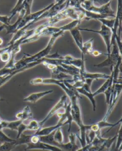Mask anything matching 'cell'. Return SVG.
<instances>
[{
    "label": "cell",
    "mask_w": 122,
    "mask_h": 151,
    "mask_svg": "<svg viewBox=\"0 0 122 151\" xmlns=\"http://www.w3.org/2000/svg\"><path fill=\"white\" fill-rule=\"evenodd\" d=\"M65 32L61 31L56 34L52 35V36H51V38L48 43V45L44 49L42 50L41 51L39 52L38 53H36L34 55H24V57L20 59V60L15 62V69L22 68L29 63L37 62L42 59L46 58L50 53L51 50L52 49V47L55 43V41L58 39V38L63 36Z\"/></svg>",
    "instance_id": "6da1fadb"
},
{
    "label": "cell",
    "mask_w": 122,
    "mask_h": 151,
    "mask_svg": "<svg viewBox=\"0 0 122 151\" xmlns=\"http://www.w3.org/2000/svg\"><path fill=\"white\" fill-rule=\"evenodd\" d=\"M77 96H73L70 98V102L71 103V115L73 121L75 122L80 128V136L79 139L81 142L86 141V134L88 132V125H85L81 120V114L80 108Z\"/></svg>",
    "instance_id": "7a4b0ae2"
},
{
    "label": "cell",
    "mask_w": 122,
    "mask_h": 151,
    "mask_svg": "<svg viewBox=\"0 0 122 151\" xmlns=\"http://www.w3.org/2000/svg\"><path fill=\"white\" fill-rule=\"evenodd\" d=\"M112 1H109L108 3L100 7H95L92 1H80V6L84 9L94 13L99 14L106 17L115 18V12L110 7V4Z\"/></svg>",
    "instance_id": "3957f363"
},
{
    "label": "cell",
    "mask_w": 122,
    "mask_h": 151,
    "mask_svg": "<svg viewBox=\"0 0 122 151\" xmlns=\"http://www.w3.org/2000/svg\"><path fill=\"white\" fill-rule=\"evenodd\" d=\"M68 18H71L73 20H78V12L73 7L68 6L64 10L59 13L55 17L48 19L47 23L48 26L52 27L59 22L66 20Z\"/></svg>",
    "instance_id": "277c9868"
},
{
    "label": "cell",
    "mask_w": 122,
    "mask_h": 151,
    "mask_svg": "<svg viewBox=\"0 0 122 151\" xmlns=\"http://www.w3.org/2000/svg\"><path fill=\"white\" fill-rule=\"evenodd\" d=\"M112 46H113L112 52L110 53V54L108 55H106L108 56V58L101 63L95 65H94L95 67H97V68L110 67V70L112 72L114 68L117 65V63L119 59L122 58V55H121L119 53L118 48L116 42L113 43Z\"/></svg>",
    "instance_id": "5b68a950"
},
{
    "label": "cell",
    "mask_w": 122,
    "mask_h": 151,
    "mask_svg": "<svg viewBox=\"0 0 122 151\" xmlns=\"http://www.w3.org/2000/svg\"><path fill=\"white\" fill-rule=\"evenodd\" d=\"M69 1H57L54 3V5L50 8L48 10H46L44 13L42 14L40 17L37 18L35 21V23L39 21L42 19H50L55 17L57 14L60 13L61 11L64 10L68 6Z\"/></svg>",
    "instance_id": "8992f818"
},
{
    "label": "cell",
    "mask_w": 122,
    "mask_h": 151,
    "mask_svg": "<svg viewBox=\"0 0 122 151\" xmlns=\"http://www.w3.org/2000/svg\"><path fill=\"white\" fill-rule=\"evenodd\" d=\"M65 80L60 81L53 78H37L32 79L30 81V84L32 85H39V84H55L61 87V89L64 91L70 99L72 96H76L74 93L72 92L70 90L67 88L65 84Z\"/></svg>",
    "instance_id": "52a82bcc"
},
{
    "label": "cell",
    "mask_w": 122,
    "mask_h": 151,
    "mask_svg": "<svg viewBox=\"0 0 122 151\" xmlns=\"http://www.w3.org/2000/svg\"><path fill=\"white\" fill-rule=\"evenodd\" d=\"M79 30L86 31V32H91L96 33H98L99 35H100L101 37L103 39L104 42H105V45L106 46V49H107V51H108L107 55L110 54L111 47L112 46H111V38H112V31L111 30V29L105 26L104 24H102L100 30H98V31L90 29H87V28H79Z\"/></svg>",
    "instance_id": "ba28073f"
},
{
    "label": "cell",
    "mask_w": 122,
    "mask_h": 151,
    "mask_svg": "<svg viewBox=\"0 0 122 151\" xmlns=\"http://www.w3.org/2000/svg\"><path fill=\"white\" fill-rule=\"evenodd\" d=\"M53 5H54V3L50 4L49 6H48L47 7H45L42 9L37 12L35 13H32L29 15H24L23 18L22 19L20 23L17 27V31L21 29V28H24V27L26 26L27 25L31 26L32 24H35V21L37 20V18L39 17H40L41 15L44 13L46 10H48L50 8H51V7H52Z\"/></svg>",
    "instance_id": "9c48e42d"
},
{
    "label": "cell",
    "mask_w": 122,
    "mask_h": 151,
    "mask_svg": "<svg viewBox=\"0 0 122 151\" xmlns=\"http://www.w3.org/2000/svg\"><path fill=\"white\" fill-rule=\"evenodd\" d=\"M67 100V97L66 95H63V96H61L60 99L58 101L57 103L52 108V109L48 113L46 117L43 120L39 122L41 127H42V126L44 125V124L46 122V121H47L51 117L53 116L54 115L58 112L59 110H60L61 108H64L65 106H66Z\"/></svg>",
    "instance_id": "30bf717a"
},
{
    "label": "cell",
    "mask_w": 122,
    "mask_h": 151,
    "mask_svg": "<svg viewBox=\"0 0 122 151\" xmlns=\"http://www.w3.org/2000/svg\"><path fill=\"white\" fill-rule=\"evenodd\" d=\"M64 111L63 113H59L58 117L59 118V120L58 122L64 124V126L66 124L69 125V128L68 129V132L71 130L72 123L73 122L72 116L71 115V102L67 104L66 106L64 107Z\"/></svg>",
    "instance_id": "8fae6325"
},
{
    "label": "cell",
    "mask_w": 122,
    "mask_h": 151,
    "mask_svg": "<svg viewBox=\"0 0 122 151\" xmlns=\"http://www.w3.org/2000/svg\"><path fill=\"white\" fill-rule=\"evenodd\" d=\"M26 145L27 147L25 148V151L32 150H43L50 151H62L57 146L43 143L40 141H39L35 144L28 142L26 144Z\"/></svg>",
    "instance_id": "7c38bea8"
},
{
    "label": "cell",
    "mask_w": 122,
    "mask_h": 151,
    "mask_svg": "<svg viewBox=\"0 0 122 151\" xmlns=\"http://www.w3.org/2000/svg\"><path fill=\"white\" fill-rule=\"evenodd\" d=\"M77 134L72 133L68 135L70 141L67 144L59 145L58 147L62 151H76L79 149V146L76 144Z\"/></svg>",
    "instance_id": "4fadbf2b"
},
{
    "label": "cell",
    "mask_w": 122,
    "mask_h": 151,
    "mask_svg": "<svg viewBox=\"0 0 122 151\" xmlns=\"http://www.w3.org/2000/svg\"><path fill=\"white\" fill-rule=\"evenodd\" d=\"M26 14V10L24 9L22 10V12H21L19 14V17H18L17 20L14 24H11V25H8V26H6V25H4L1 26L0 27V31H2L4 29H6L7 30V33L6 35H15L17 31V27L19 26V25L21 21L22 20V19L23 18L24 15Z\"/></svg>",
    "instance_id": "5bb4252c"
},
{
    "label": "cell",
    "mask_w": 122,
    "mask_h": 151,
    "mask_svg": "<svg viewBox=\"0 0 122 151\" xmlns=\"http://www.w3.org/2000/svg\"><path fill=\"white\" fill-rule=\"evenodd\" d=\"M53 90H50L48 91H45L43 92H39V93H31L29 95L25 97L24 99L22 101H26V102H28L30 103H35L37 102L38 100H40L42 97L44 96L47 95L48 94L53 93Z\"/></svg>",
    "instance_id": "9a60e30c"
},
{
    "label": "cell",
    "mask_w": 122,
    "mask_h": 151,
    "mask_svg": "<svg viewBox=\"0 0 122 151\" xmlns=\"http://www.w3.org/2000/svg\"><path fill=\"white\" fill-rule=\"evenodd\" d=\"M70 32L71 33L76 45L78 46V48H79V50L81 51V53H82L83 51L84 42L83 41V38H82V36H81L80 30H79V28H74L71 30H70Z\"/></svg>",
    "instance_id": "2e32d148"
},
{
    "label": "cell",
    "mask_w": 122,
    "mask_h": 151,
    "mask_svg": "<svg viewBox=\"0 0 122 151\" xmlns=\"http://www.w3.org/2000/svg\"><path fill=\"white\" fill-rule=\"evenodd\" d=\"M33 114L31 112V109L29 106H25L24 109L17 113L15 117L19 120H22L24 121L28 119L33 118Z\"/></svg>",
    "instance_id": "e0dca14e"
},
{
    "label": "cell",
    "mask_w": 122,
    "mask_h": 151,
    "mask_svg": "<svg viewBox=\"0 0 122 151\" xmlns=\"http://www.w3.org/2000/svg\"><path fill=\"white\" fill-rule=\"evenodd\" d=\"M64 126V124L62 123L58 122L57 125H55L53 126L47 127V128H42L39 131H37L35 132L34 134L37 135L39 136H44L47 135L48 134H51L52 132L56 131L59 128H60Z\"/></svg>",
    "instance_id": "ac0fdd59"
},
{
    "label": "cell",
    "mask_w": 122,
    "mask_h": 151,
    "mask_svg": "<svg viewBox=\"0 0 122 151\" xmlns=\"http://www.w3.org/2000/svg\"><path fill=\"white\" fill-rule=\"evenodd\" d=\"M77 92L79 94L84 95L85 96H87L89 100L91 102L92 106H93V111H95V108H96V104H95V97L93 95V93H91V90H85L83 89V88H78L76 89Z\"/></svg>",
    "instance_id": "d6986e66"
},
{
    "label": "cell",
    "mask_w": 122,
    "mask_h": 151,
    "mask_svg": "<svg viewBox=\"0 0 122 151\" xmlns=\"http://www.w3.org/2000/svg\"><path fill=\"white\" fill-rule=\"evenodd\" d=\"M24 9V1H17L15 6L14 7L13 9L10 11V16H9V21H10L11 19L17 13L20 14Z\"/></svg>",
    "instance_id": "ffe728a7"
},
{
    "label": "cell",
    "mask_w": 122,
    "mask_h": 151,
    "mask_svg": "<svg viewBox=\"0 0 122 151\" xmlns=\"http://www.w3.org/2000/svg\"><path fill=\"white\" fill-rule=\"evenodd\" d=\"M55 131L52 132L51 134H48L47 135L44 136H39L40 137V141L43 143L47 144L53 145L55 146H58V144L54 141V134Z\"/></svg>",
    "instance_id": "44dd1931"
},
{
    "label": "cell",
    "mask_w": 122,
    "mask_h": 151,
    "mask_svg": "<svg viewBox=\"0 0 122 151\" xmlns=\"http://www.w3.org/2000/svg\"><path fill=\"white\" fill-rule=\"evenodd\" d=\"M94 40L93 39H91L89 40L84 42L83 44V51L82 53V55H85L86 54H89L92 55V53L93 51V41Z\"/></svg>",
    "instance_id": "7402d4cb"
},
{
    "label": "cell",
    "mask_w": 122,
    "mask_h": 151,
    "mask_svg": "<svg viewBox=\"0 0 122 151\" xmlns=\"http://www.w3.org/2000/svg\"><path fill=\"white\" fill-rule=\"evenodd\" d=\"M51 74H52V78L57 79V80H60V81L65 80L64 79L65 78H68L70 76V75H69L66 74L64 72L58 71L56 70H52Z\"/></svg>",
    "instance_id": "603a6c76"
},
{
    "label": "cell",
    "mask_w": 122,
    "mask_h": 151,
    "mask_svg": "<svg viewBox=\"0 0 122 151\" xmlns=\"http://www.w3.org/2000/svg\"><path fill=\"white\" fill-rule=\"evenodd\" d=\"M54 141L57 142L58 145L64 144V135L62 132L61 131V127L59 128L55 132L54 134Z\"/></svg>",
    "instance_id": "cb8c5ba5"
},
{
    "label": "cell",
    "mask_w": 122,
    "mask_h": 151,
    "mask_svg": "<svg viewBox=\"0 0 122 151\" xmlns=\"http://www.w3.org/2000/svg\"><path fill=\"white\" fill-rule=\"evenodd\" d=\"M42 128L39 122L37 120L31 121V122L27 124V130L28 131H34L35 132L39 131Z\"/></svg>",
    "instance_id": "d4e9b609"
},
{
    "label": "cell",
    "mask_w": 122,
    "mask_h": 151,
    "mask_svg": "<svg viewBox=\"0 0 122 151\" xmlns=\"http://www.w3.org/2000/svg\"><path fill=\"white\" fill-rule=\"evenodd\" d=\"M22 122H24L23 121L19 120H17V121H8L7 128L11 130L17 131L18 127Z\"/></svg>",
    "instance_id": "484cf974"
},
{
    "label": "cell",
    "mask_w": 122,
    "mask_h": 151,
    "mask_svg": "<svg viewBox=\"0 0 122 151\" xmlns=\"http://www.w3.org/2000/svg\"><path fill=\"white\" fill-rule=\"evenodd\" d=\"M110 81H111V75H110V77L108 79H106V81L105 82V83L103 85H102V86L98 90H97L95 93H93V96L95 97L100 93H104L106 90L108 89V86L110 83Z\"/></svg>",
    "instance_id": "4316f807"
},
{
    "label": "cell",
    "mask_w": 122,
    "mask_h": 151,
    "mask_svg": "<svg viewBox=\"0 0 122 151\" xmlns=\"http://www.w3.org/2000/svg\"><path fill=\"white\" fill-rule=\"evenodd\" d=\"M98 20L100 21L102 24H104L105 26L109 28L110 29H111V30H112L115 24V18H113L111 20H110L108 19H99Z\"/></svg>",
    "instance_id": "83f0119b"
},
{
    "label": "cell",
    "mask_w": 122,
    "mask_h": 151,
    "mask_svg": "<svg viewBox=\"0 0 122 151\" xmlns=\"http://www.w3.org/2000/svg\"><path fill=\"white\" fill-rule=\"evenodd\" d=\"M122 125L119 124L118 131L117 134V139H116V147L118 149L122 148Z\"/></svg>",
    "instance_id": "f1b7e54d"
},
{
    "label": "cell",
    "mask_w": 122,
    "mask_h": 151,
    "mask_svg": "<svg viewBox=\"0 0 122 151\" xmlns=\"http://www.w3.org/2000/svg\"><path fill=\"white\" fill-rule=\"evenodd\" d=\"M15 139H11L4 133L3 131H0V145L5 142H10L14 141Z\"/></svg>",
    "instance_id": "f546056e"
},
{
    "label": "cell",
    "mask_w": 122,
    "mask_h": 151,
    "mask_svg": "<svg viewBox=\"0 0 122 151\" xmlns=\"http://www.w3.org/2000/svg\"><path fill=\"white\" fill-rule=\"evenodd\" d=\"M11 57V53L9 51H6L2 53L0 55V60L1 62L4 63H8L10 60Z\"/></svg>",
    "instance_id": "4dcf8cb0"
},
{
    "label": "cell",
    "mask_w": 122,
    "mask_h": 151,
    "mask_svg": "<svg viewBox=\"0 0 122 151\" xmlns=\"http://www.w3.org/2000/svg\"><path fill=\"white\" fill-rule=\"evenodd\" d=\"M15 69H9L4 66L3 68L0 69V77H3L4 76L8 75L13 71Z\"/></svg>",
    "instance_id": "1f68e13d"
},
{
    "label": "cell",
    "mask_w": 122,
    "mask_h": 151,
    "mask_svg": "<svg viewBox=\"0 0 122 151\" xmlns=\"http://www.w3.org/2000/svg\"><path fill=\"white\" fill-rule=\"evenodd\" d=\"M26 130H27V124H24V122H22L17 128V131L18 134H17V139H18L20 137L21 135L23 133V132Z\"/></svg>",
    "instance_id": "d6a6232c"
},
{
    "label": "cell",
    "mask_w": 122,
    "mask_h": 151,
    "mask_svg": "<svg viewBox=\"0 0 122 151\" xmlns=\"http://www.w3.org/2000/svg\"><path fill=\"white\" fill-rule=\"evenodd\" d=\"M0 22L2 23L4 25H6V26L9 25L10 21L9 20V16L0 15Z\"/></svg>",
    "instance_id": "836d02e7"
},
{
    "label": "cell",
    "mask_w": 122,
    "mask_h": 151,
    "mask_svg": "<svg viewBox=\"0 0 122 151\" xmlns=\"http://www.w3.org/2000/svg\"><path fill=\"white\" fill-rule=\"evenodd\" d=\"M107 151H122V148L120 149H118L116 147V140L113 142L111 147Z\"/></svg>",
    "instance_id": "e575fe53"
},
{
    "label": "cell",
    "mask_w": 122,
    "mask_h": 151,
    "mask_svg": "<svg viewBox=\"0 0 122 151\" xmlns=\"http://www.w3.org/2000/svg\"><path fill=\"white\" fill-rule=\"evenodd\" d=\"M92 146V143H90L86 145L85 146L83 147H81V148H79L78 150H77L76 151H86L88 150V149L90 147H91Z\"/></svg>",
    "instance_id": "d590c367"
},
{
    "label": "cell",
    "mask_w": 122,
    "mask_h": 151,
    "mask_svg": "<svg viewBox=\"0 0 122 151\" xmlns=\"http://www.w3.org/2000/svg\"><path fill=\"white\" fill-rule=\"evenodd\" d=\"M6 51L10 52V48L9 46H8V47H4L3 48H0V55L2 53H4V52Z\"/></svg>",
    "instance_id": "8d00e7d4"
},
{
    "label": "cell",
    "mask_w": 122,
    "mask_h": 151,
    "mask_svg": "<svg viewBox=\"0 0 122 151\" xmlns=\"http://www.w3.org/2000/svg\"><path fill=\"white\" fill-rule=\"evenodd\" d=\"M102 55V53H100L98 51L95 50H93V51L92 53V55H94L95 57H98V56H99V55Z\"/></svg>",
    "instance_id": "74e56055"
},
{
    "label": "cell",
    "mask_w": 122,
    "mask_h": 151,
    "mask_svg": "<svg viewBox=\"0 0 122 151\" xmlns=\"http://www.w3.org/2000/svg\"><path fill=\"white\" fill-rule=\"evenodd\" d=\"M99 147H95V146H92L90 148L88 149L89 151H97L98 150Z\"/></svg>",
    "instance_id": "f35d334b"
},
{
    "label": "cell",
    "mask_w": 122,
    "mask_h": 151,
    "mask_svg": "<svg viewBox=\"0 0 122 151\" xmlns=\"http://www.w3.org/2000/svg\"><path fill=\"white\" fill-rule=\"evenodd\" d=\"M3 44H4V40L2 38H0V46L3 45Z\"/></svg>",
    "instance_id": "ab89813d"
},
{
    "label": "cell",
    "mask_w": 122,
    "mask_h": 151,
    "mask_svg": "<svg viewBox=\"0 0 122 151\" xmlns=\"http://www.w3.org/2000/svg\"><path fill=\"white\" fill-rule=\"evenodd\" d=\"M4 99H1V98L0 97V101H4Z\"/></svg>",
    "instance_id": "60d3db41"
}]
</instances>
